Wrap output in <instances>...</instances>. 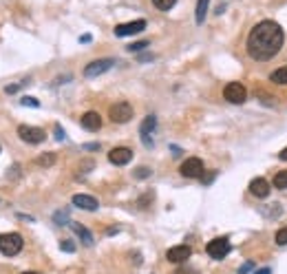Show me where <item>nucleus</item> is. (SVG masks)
Here are the masks:
<instances>
[{"label":"nucleus","instance_id":"nucleus-34","mask_svg":"<svg viewBox=\"0 0 287 274\" xmlns=\"http://www.w3.org/2000/svg\"><path fill=\"white\" fill-rule=\"evenodd\" d=\"M175 274H197V270H192V268H179Z\"/></svg>","mask_w":287,"mask_h":274},{"label":"nucleus","instance_id":"nucleus-18","mask_svg":"<svg viewBox=\"0 0 287 274\" xmlns=\"http://www.w3.org/2000/svg\"><path fill=\"white\" fill-rule=\"evenodd\" d=\"M270 82L285 87V84H287V67H281V69L272 71V73H270Z\"/></svg>","mask_w":287,"mask_h":274},{"label":"nucleus","instance_id":"nucleus-14","mask_svg":"<svg viewBox=\"0 0 287 274\" xmlns=\"http://www.w3.org/2000/svg\"><path fill=\"white\" fill-rule=\"evenodd\" d=\"M71 204L78 206V208H82V210H88V212H93V210H97V208H100V201H97L95 197L82 195V192H80V195H73Z\"/></svg>","mask_w":287,"mask_h":274},{"label":"nucleus","instance_id":"nucleus-15","mask_svg":"<svg viewBox=\"0 0 287 274\" xmlns=\"http://www.w3.org/2000/svg\"><path fill=\"white\" fill-rule=\"evenodd\" d=\"M71 228H73V232L78 234V239L82 241V243L86 245V248H91V245H93V234L88 232V230L84 228L82 224H75V221H71Z\"/></svg>","mask_w":287,"mask_h":274},{"label":"nucleus","instance_id":"nucleus-8","mask_svg":"<svg viewBox=\"0 0 287 274\" xmlns=\"http://www.w3.org/2000/svg\"><path fill=\"white\" fill-rule=\"evenodd\" d=\"M204 162H201L199 157H188L186 162L181 164V168H179V173L183 175V177H188V179H197V177H201L204 175Z\"/></svg>","mask_w":287,"mask_h":274},{"label":"nucleus","instance_id":"nucleus-5","mask_svg":"<svg viewBox=\"0 0 287 274\" xmlns=\"http://www.w3.org/2000/svg\"><path fill=\"white\" fill-rule=\"evenodd\" d=\"M18 135H20V139L27 141V144H42V141L46 139L44 131L38 129V126H29V124L18 126Z\"/></svg>","mask_w":287,"mask_h":274},{"label":"nucleus","instance_id":"nucleus-11","mask_svg":"<svg viewBox=\"0 0 287 274\" xmlns=\"http://www.w3.org/2000/svg\"><path fill=\"white\" fill-rule=\"evenodd\" d=\"M146 29V20H133V22H124V25L115 27V36L117 38H126V36H135L139 31Z\"/></svg>","mask_w":287,"mask_h":274},{"label":"nucleus","instance_id":"nucleus-9","mask_svg":"<svg viewBox=\"0 0 287 274\" xmlns=\"http://www.w3.org/2000/svg\"><path fill=\"white\" fill-rule=\"evenodd\" d=\"M130 159H133V150L126 148V146H117L108 153V162L113 166H126V164H130Z\"/></svg>","mask_w":287,"mask_h":274},{"label":"nucleus","instance_id":"nucleus-4","mask_svg":"<svg viewBox=\"0 0 287 274\" xmlns=\"http://www.w3.org/2000/svg\"><path fill=\"white\" fill-rule=\"evenodd\" d=\"M230 250H232V245H230V239H225V237H216L205 245V252H208L212 259H216V261H221V259L228 257Z\"/></svg>","mask_w":287,"mask_h":274},{"label":"nucleus","instance_id":"nucleus-41","mask_svg":"<svg viewBox=\"0 0 287 274\" xmlns=\"http://www.w3.org/2000/svg\"><path fill=\"white\" fill-rule=\"evenodd\" d=\"M0 150H2V148H0Z\"/></svg>","mask_w":287,"mask_h":274},{"label":"nucleus","instance_id":"nucleus-35","mask_svg":"<svg viewBox=\"0 0 287 274\" xmlns=\"http://www.w3.org/2000/svg\"><path fill=\"white\" fill-rule=\"evenodd\" d=\"M100 148V144L97 141H91V144H84V150H97Z\"/></svg>","mask_w":287,"mask_h":274},{"label":"nucleus","instance_id":"nucleus-32","mask_svg":"<svg viewBox=\"0 0 287 274\" xmlns=\"http://www.w3.org/2000/svg\"><path fill=\"white\" fill-rule=\"evenodd\" d=\"M64 137H67V135H64V129H62V126H60V124H55V139H58V141H62Z\"/></svg>","mask_w":287,"mask_h":274},{"label":"nucleus","instance_id":"nucleus-13","mask_svg":"<svg viewBox=\"0 0 287 274\" xmlns=\"http://www.w3.org/2000/svg\"><path fill=\"white\" fill-rule=\"evenodd\" d=\"M80 124H82V129H86V131H91V133H95V131L102 129V117H100V113L88 111V113H84V115L80 117Z\"/></svg>","mask_w":287,"mask_h":274},{"label":"nucleus","instance_id":"nucleus-17","mask_svg":"<svg viewBox=\"0 0 287 274\" xmlns=\"http://www.w3.org/2000/svg\"><path fill=\"white\" fill-rule=\"evenodd\" d=\"M155 126H157V117L155 115H148L146 120L142 122V126H139V135H142V139L144 137H150V133L155 131Z\"/></svg>","mask_w":287,"mask_h":274},{"label":"nucleus","instance_id":"nucleus-24","mask_svg":"<svg viewBox=\"0 0 287 274\" xmlns=\"http://www.w3.org/2000/svg\"><path fill=\"white\" fill-rule=\"evenodd\" d=\"M60 250L71 254V252H75V243H73L71 239H62V241H60Z\"/></svg>","mask_w":287,"mask_h":274},{"label":"nucleus","instance_id":"nucleus-28","mask_svg":"<svg viewBox=\"0 0 287 274\" xmlns=\"http://www.w3.org/2000/svg\"><path fill=\"white\" fill-rule=\"evenodd\" d=\"M150 173H153V171H150V168L139 166L137 171H135V177H137V179H146V177H150Z\"/></svg>","mask_w":287,"mask_h":274},{"label":"nucleus","instance_id":"nucleus-39","mask_svg":"<svg viewBox=\"0 0 287 274\" xmlns=\"http://www.w3.org/2000/svg\"><path fill=\"white\" fill-rule=\"evenodd\" d=\"M148 60H153V55H139V62H148Z\"/></svg>","mask_w":287,"mask_h":274},{"label":"nucleus","instance_id":"nucleus-36","mask_svg":"<svg viewBox=\"0 0 287 274\" xmlns=\"http://www.w3.org/2000/svg\"><path fill=\"white\" fill-rule=\"evenodd\" d=\"M279 159H283V162H287V146H285V148L279 153Z\"/></svg>","mask_w":287,"mask_h":274},{"label":"nucleus","instance_id":"nucleus-20","mask_svg":"<svg viewBox=\"0 0 287 274\" xmlns=\"http://www.w3.org/2000/svg\"><path fill=\"white\" fill-rule=\"evenodd\" d=\"M36 164H38V166H42V168L53 166V164H55V153H44V155H40V157L36 159Z\"/></svg>","mask_w":287,"mask_h":274},{"label":"nucleus","instance_id":"nucleus-21","mask_svg":"<svg viewBox=\"0 0 287 274\" xmlns=\"http://www.w3.org/2000/svg\"><path fill=\"white\" fill-rule=\"evenodd\" d=\"M153 4L159 9V11H170L177 4V0H153Z\"/></svg>","mask_w":287,"mask_h":274},{"label":"nucleus","instance_id":"nucleus-3","mask_svg":"<svg viewBox=\"0 0 287 274\" xmlns=\"http://www.w3.org/2000/svg\"><path fill=\"white\" fill-rule=\"evenodd\" d=\"M108 117H111V122H115V124H126V122H130V117H133V106H130L128 102H115L108 108Z\"/></svg>","mask_w":287,"mask_h":274},{"label":"nucleus","instance_id":"nucleus-12","mask_svg":"<svg viewBox=\"0 0 287 274\" xmlns=\"http://www.w3.org/2000/svg\"><path fill=\"white\" fill-rule=\"evenodd\" d=\"M270 192H272V186H270V182H267V179L256 177V179H252V182H250V195L258 197V199H265Z\"/></svg>","mask_w":287,"mask_h":274},{"label":"nucleus","instance_id":"nucleus-23","mask_svg":"<svg viewBox=\"0 0 287 274\" xmlns=\"http://www.w3.org/2000/svg\"><path fill=\"white\" fill-rule=\"evenodd\" d=\"M53 221H55L58 226H67V221H69V212H67V210H58V212L53 215Z\"/></svg>","mask_w":287,"mask_h":274},{"label":"nucleus","instance_id":"nucleus-29","mask_svg":"<svg viewBox=\"0 0 287 274\" xmlns=\"http://www.w3.org/2000/svg\"><path fill=\"white\" fill-rule=\"evenodd\" d=\"M254 270V263L252 261H247V263H243L241 268H239V274H250Z\"/></svg>","mask_w":287,"mask_h":274},{"label":"nucleus","instance_id":"nucleus-7","mask_svg":"<svg viewBox=\"0 0 287 274\" xmlns=\"http://www.w3.org/2000/svg\"><path fill=\"white\" fill-rule=\"evenodd\" d=\"M113 64H115V60H113V58L93 60V62H88L86 67H84V78H97V75H102V73H106V71H111Z\"/></svg>","mask_w":287,"mask_h":274},{"label":"nucleus","instance_id":"nucleus-6","mask_svg":"<svg viewBox=\"0 0 287 274\" xmlns=\"http://www.w3.org/2000/svg\"><path fill=\"white\" fill-rule=\"evenodd\" d=\"M223 97L228 100L230 104H243L247 100V91L241 82H230L228 87L223 89Z\"/></svg>","mask_w":287,"mask_h":274},{"label":"nucleus","instance_id":"nucleus-37","mask_svg":"<svg viewBox=\"0 0 287 274\" xmlns=\"http://www.w3.org/2000/svg\"><path fill=\"white\" fill-rule=\"evenodd\" d=\"M80 42H84V45H86V42H91V36H88V34H84L82 38H80Z\"/></svg>","mask_w":287,"mask_h":274},{"label":"nucleus","instance_id":"nucleus-1","mask_svg":"<svg viewBox=\"0 0 287 274\" xmlns=\"http://www.w3.org/2000/svg\"><path fill=\"white\" fill-rule=\"evenodd\" d=\"M285 34L281 29L279 22L274 20H261L258 25H254V29L247 36L246 51L252 60L256 62H265L272 60L281 49H283Z\"/></svg>","mask_w":287,"mask_h":274},{"label":"nucleus","instance_id":"nucleus-16","mask_svg":"<svg viewBox=\"0 0 287 274\" xmlns=\"http://www.w3.org/2000/svg\"><path fill=\"white\" fill-rule=\"evenodd\" d=\"M208 7H210V0H197V9H195V22L197 25H204L205 22Z\"/></svg>","mask_w":287,"mask_h":274},{"label":"nucleus","instance_id":"nucleus-38","mask_svg":"<svg viewBox=\"0 0 287 274\" xmlns=\"http://www.w3.org/2000/svg\"><path fill=\"white\" fill-rule=\"evenodd\" d=\"M254 274H272V270H270V268H263V270H256Z\"/></svg>","mask_w":287,"mask_h":274},{"label":"nucleus","instance_id":"nucleus-22","mask_svg":"<svg viewBox=\"0 0 287 274\" xmlns=\"http://www.w3.org/2000/svg\"><path fill=\"white\" fill-rule=\"evenodd\" d=\"M265 215L267 217H281L283 215V208L279 204H270V206H265Z\"/></svg>","mask_w":287,"mask_h":274},{"label":"nucleus","instance_id":"nucleus-25","mask_svg":"<svg viewBox=\"0 0 287 274\" xmlns=\"http://www.w3.org/2000/svg\"><path fill=\"white\" fill-rule=\"evenodd\" d=\"M20 104L22 106H31V108H40V102L36 100V97H31V95H25V97H20Z\"/></svg>","mask_w":287,"mask_h":274},{"label":"nucleus","instance_id":"nucleus-31","mask_svg":"<svg viewBox=\"0 0 287 274\" xmlns=\"http://www.w3.org/2000/svg\"><path fill=\"white\" fill-rule=\"evenodd\" d=\"M216 177V171H212V173H208V175H201V182L208 186V183H212V179Z\"/></svg>","mask_w":287,"mask_h":274},{"label":"nucleus","instance_id":"nucleus-40","mask_svg":"<svg viewBox=\"0 0 287 274\" xmlns=\"http://www.w3.org/2000/svg\"><path fill=\"white\" fill-rule=\"evenodd\" d=\"M22 274H40V272H22Z\"/></svg>","mask_w":287,"mask_h":274},{"label":"nucleus","instance_id":"nucleus-33","mask_svg":"<svg viewBox=\"0 0 287 274\" xmlns=\"http://www.w3.org/2000/svg\"><path fill=\"white\" fill-rule=\"evenodd\" d=\"M22 84H27V82H20V84H11V87H7V89H4V91H7V93H9V95H11V93H16V91H18V89H20V87H22Z\"/></svg>","mask_w":287,"mask_h":274},{"label":"nucleus","instance_id":"nucleus-19","mask_svg":"<svg viewBox=\"0 0 287 274\" xmlns=\"http://www.w3.org/2000/svg\"><path fill=\"white\" fill-rule=\"evenodd\" d=\"M272 186L276 188V190H285L287 188V171H279L274 175V179H272Z\"/></svg>","mask_w":287,"mask_h":274},{"label":"nucleus","instance_id":"nucleus-10","mask_svg":"<svg viewBox=\"0 0 287 274\" xmlns=\"http://www.w3.org/2000/svg\"><path fill=\"white\" fill-rule=\"evenodd\" d=\"M190 257H192V248H190V245H186V243L175 245V248H170L166 252V259L170 263H186Z\"/></svg>","mask_w":287,"mask_h":274},{"label":"nucleus","instance_id":"nucleus-26","mask_svg":"<svg viewBox=\"0 0 287 274\" xmlns=\"http://www.w3.org/2000/svg\"><path fill=\"white\" fill-rule=\"evenodd\" d=\"M146 46H148V40H139V42H133V45H128L126 49L133 51V53H135V51H144Z\"/></svg>","mask_w":287,"mask_h":274},{"label":"nucleus","instance_id":"nucleus-30","mask_svg":"<svg viewBox=\"0 0 287 274\" xmlns=\"http://www.w3.org/2000/svg\"><path fill=\"white\" fill-rule=\"evenodd\" d=\"M256 97H263V104H267V106H272V104H274V102H272V97L270 95H267V93H263V91H256Z\"/></svg>","mask_w":287,"mask_h":274},{"label":"nucleus","instance_id":"nucleus-27","mask_svg":"<svg viewBox=\"0 0 287 274\" xmlns=\"http://www.w3.org/2000/svg\"><path fill=\"white\" fill-rule=\"evenodd\" d=\"M274 241H276V243H279V245H287V228H281L279 232H276Z\"/></svg>","mask_w":287,"mask_h":274},{"label":"nucleus","instance_id":"nucleus-2","mask_svg":"<svg viewBox=\"0 0 287 274\" xmlns=\"http://www.w3.org/2000/svg\"><path fill=\"white\" fill-rule=\"evenodd\" d=\"M25 241L18 232H7V234H0V252L4 257H16L18 252L22 250Z\"/></svg>","mask_w":287,"mask_h":274}]
</instances>
